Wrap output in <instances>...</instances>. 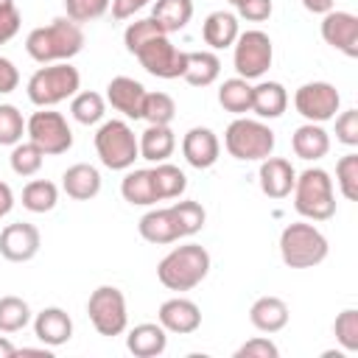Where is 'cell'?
<instances>
[{"mask_svg": "<svg viewBox=\"0 0 358 358\" xmlns=\"http://www.w3.org/2000/svg\"><path fill=\"white\" fill-rule=\"evenodd\" d=\"M81 48H84V31L70 17H56L25 36V50L39 64L70 62L73 56L81 53Z\"/></svg>", "mask_w": 358, "mask_h": 358, "instance_id": "1", "label": "cell"}, {"mask_svg": "<svg viewBox=\"0 0 358 358\" xmlns=\"http://www.w3.org/2000/svg\"><path fill=\"white\" fill-rule=\"evenodd\" d=\"M207 274H210V252L199 243H185L171 249L157 266V280L168 291H190Z\"/></svg>", "mask_w": 358, "mask_h": 358, "instance_id": "2", "label": "cell"}, {"mask_svg": "<svg viewBox=\"0 0 358 358\" xmlns=\"http://www.w3.org/2000/svg\"><path fill=\"white\" fill-rule=\"evenodd\" d=\"M294 210L308 221H327L336 215L333 179L324 168H305L294 179Z\"/></svg>", "mask_w": 358, "mask_h": 358, "instance_id": "3", "label": "cell"}, {"mask_svg": "<svg viewBox=\"0 0 358 358\" xmlns=\"http://www.w3.org/2000/svg\"><path fill=\"white\" fill-rule=\"evenodd\" d=\"M28 101L39 109H50L67 98H73L81 90V76L70 62H53L39 67L28 78Z\"/></svg>", "mask_w": 358, "mask_h": 358, "instance_id": "4", "label": "cell"}, {"mask_svg": "<svg viewBox=\"0 0 358 358\" xmlns=\"http://www.w3.org/2000/svg\"><path fill=\"white\" fill-rule=\"evenodd\" d=\"M330 252L327 238L308 221H294L280 232V257L288 268H313Z\"/></svg>", "mask_w": 358, "mask_h": 358, "instance_id": "5", "label": "cell"}, {"mask_svg": "<svg viewBox=\"0 0 358 358\" xmlns=\"http://www.w3.org/2000/svg\"><path fill=\"white\" fill-rule=\"evenodd\" d=\"M274 143L277 137L263 120H252L243 115H238L224 131V148L229 151V157L241 162H260L271 157Z\"/></svg>", "mask_w": 358, "mask_h": 358, "instance_id": "6", "label": "cell"}, {"mask_svg": "<svg viewBox=\"0 0 358 358\" xmlns=\"http://www.w3.org/2000/svg\"><path fill=\"white\" fill-rule=\"evenodd\" d=\"M95 151L109 171H129L134 159H140L137 134L126 120H103L95 131Z\"/></svg>", "mask_w": 358, "mask_h": 358, "instance_id": "7", "label": "cell"}, {"mask_svg": "<svg viewBox=\"0 0 358 358\" xmlns=\"http://www.w3.org/2000/svg\"><path fill=\"white\" fill-rule=\"evenodd\" d=\"M87 313L98 336L115 338L126 330L129 324V310H126V296L115 285H98L90 299H87Z\"/></svg>", "mask_w": 358, "mask_h": 358, "instance_id": "8", "label": "cell"}, {"mask_svg": "<svg viewBox=\"0 0 358 358\" xmlns=\"http://www.w3.org/2000/svg\"><path fill=\"white\" fill-rule=\"evenodd\" d=\"M271 62H274V45L266 31L252 28V31L238 34V39L232 45V64L241 78L252 81V78L266 76Z\"/></svg>", "mask_w": 358, "mask_h": 358, "instance_id": "9", "label": "cell"}, {"mask_svg": "<svg viewBox=\"0 0 358 358\" xmlns=\"http://www.w3.org/2000/svg\"><path fill=\"white\" fill-rule=\"evenodd\" d=\"M25 134L45 151V157H59L73 148V129L67 126V117L53 109L34 112L25 120Z\"/></svg>", "mask_w": 358, "mask_h": 358, "instance_id": "10", "label": "cell"}, {"mask_svg": "<svg viewBox=\"0 0 358 358\" xmlns=\"http://www.w3.org/2000/svg\"><path fill=\"white\" fill-rule=\"evenodd\" d=\"M294 106L308 123H327L341 106V95L330 81H308L294 92Z\"/></svg>", "mask_w": 358, "mask_h": 358, "instance_id": "11", "label": "cell"}, {"mask_svg": "<svg viewBox=\"0 0 358 358\" xmlns=\"http://www.w3.org/2000/svg\"><path fill=\"white\" fill-rule=\"evenodd\" d=\"M134 56L145 67V73H151L157 78H182V73H185V56L187 53L179 50L168 39V34H162V36H154L151 42H145Z\"/></svg>", "mask_w": 358, "mask_h": 358, "instance_id": "12", "label": "cell"}, {"mask_svg": "<svg viewBox=\"0 0 358 358\" xmlns=\"http://www.w3.org/2000/svg\"><path fill=\"white\" fill-rule=\"evenodd\" d=\"M322 39L341 50L344 56H358V17L352 11H327L322 14Z\"/></svg>", "mask_w": 358, "mask_h": 358, "instance_id": "13", "label": "cell"}, {"mask_svg": "<svg viewBox=\"0 0 358 358\" xmlns=\"http://www.w3.org/2000/svg\"><path fill=\"white\" fill-rule=\"evenodd\" d=\"M39 229L34 224H25V221H17V224H8L0 229V255L11 263H28L36 257L39 252Z\"/></svg>", "mask_w": 358, "mask_h": 358, "instance_id": "14", "label": "cell"}, {"mask_svg": "<svg viewBox=\"0 0 358 358\" xmlns=\"http://www.w3.org/2000/svg\"><path fill=\"white\" fill-rule=\"evenodd\" d=\"M145 87L129 76H115L106 84V101L112 103L115 112H120L126 120H140L143 117V101H145Z\"/></svg>", "mask_w": 358, "mask_h": 358, "instance_id": "15", "label": "cell"}, {"mask_svg": "<svg viewBox=\"0 0 358 358\" xmlns=\"http://www.w3.org/2000/svg\"><path fill=\"white\" fill-rule=\"evenodd\" d=\"M218 154H221V143H218L215 131L207 126H193L182 137V157L187 159V165H193L199 171L213 168L218 162Z\"/></svg>", "mask_w": 358, "mask_h": 358, "instance_id": "16", "label": "cell"}, {"mask_svg": "<svg viewBox=\"0 0 358 358\" xmlns=\"http://www.w3.org/2000/svg\"><path fill=\"white\" fill-rule=\"evenodd\" d=\"M157 322L168 330V333H179V336H187V333H196L199 324H201V310L193 299H185V296H173V299H165L157 310Z\"/></svg>", "mask_w": 358, "mask_h": 358, "instance_id": "17", "label": "cell"}, {"mask_svg": "<svg viewBox=\"0 0 358 358\" xmlns=\"http://www.w3.org/2000/svg\"><path fill=\"white\" fill-rule=\"evenodd\" d=\"M257 179H260V190L268 196V199H285L291 196L294 190V179H296V171L288 159L282 157H266L260 159V171H257Z\"/></svg>", "mask_w": 358, "mask_h": 358, "instance_id": "18", "label": "cell"}, {"mask_svg": "<svg viewBox=\"0 0 358 358\" xmlns=\"http://www.w3.org/2000/svg\"><path fill=\"white\" fill-rule=\"evenodd\" d=\"M34 336L45 344V347H62L73 338V319L67 316V310L62 308H42L34 316Z\"/></svg>", "mask_w": 358, "mask_h": 358, "instance_id": "19", "label": "cell"}, {"mask_svg": "<svg viewBox=\"0 0 358 358\" xmlns=\"http://www.w3.org/2000/svg\"><path fill=\"white\" fill-rule=\"evenodd\" d=\"M126 347L134 358H157L168 347V330L159 322H143L134 324L126 336Z\"/></svg>", "mask_w": 358, "mask_h": 358, "instance_id": "20", "label": "cell"}, {"mask_svg": "<svg viewBox=\"0 0 358 358\" xmlns=\"http://www.w3.org/2000/svg\"><path fill=\"white\" fill-rule=\"evenodd\" d=\"M62 190L76 201H90L101 193V173L90 162H76L62 173Z\"/></svg>", "mask_w": 358, "mask_h": 358, "instance_id": "21", "label": "cell"}, {"mask_svg": "<svg viewBox=\"0 0 358 358\" xmlns=\"http://www.w3.org/2000/svg\"><path fill=\"white\" fill-rule=\"evenodd\" d=\"M238 34H241L238 17L232 11H224V8L207 14V20L201 22V39H204V45H210V50L232 48Z\"/></svg>", "mask_w": 358, "mask_h": 358, "instance_id": "22", "label": "cell"}, {"mask_svg": "<svg viewBox=\"0 0 358 358\" xmlns=\"http://www.w3.org/2000/svg\"><path fill=\"white\" fill-rule=\"evenodd\" d=\"M291 148L299 159L305 162H316L330 151V134L324 131L322 123H302L294 134H291Z\"/></svg>", "mask_w": 358, "mask_h": 358, "instance_id": "23", "label": "cell"}, {"mask_svg": "<svg viewBox=\"0 0 358 358\" xmlns=\"http://www.w3.org/2000/svg\"><path fill=\"white\" fill-rule=\"evenodd\" d=\"M288 106V92L280 81H260L252 87V112L260 120H274L285 112Z\"/></svg>", "mask_w": 358, "mask_h": 358, "instance_id": "24", "label": "cell"}, {"mask_svg": "<svg viewBox=\"0 0 358 358\" xmlns=\"http://www.w3.org/2000/svg\"><path fill=\"white\" fill-rule=\"evenodd\" d=\"M249 322L260 333H280L288 324V305L280 296H260L249 308Z\"/></svg>", "mask_w": 358, "mask_h": 358, "instance_id": "25", "label": "cell"}, {"mask_svg": "<svg viewBox=\"0 0 358 358\" xmlns=\"http://www.w3.org/2000/svg\"><path fill=\"white\" fill-rule=\"evenodd\" d=\"M221 76V59L213 50H187L182 78L190 87H210Z\"/></svg>", "mask_w": 358, "mask_h": 358, "instance_id": "26", "label": "cell"}, {"mask_svg": "<svg viewBox=\"0 0 358 358\" xmlns=\"http://www.w3.org/2000/svg\"><path fill=\"white\" fill-rule=\"evenodd\" d=\"M137 229H140L143 241H148V243H173V241L182 238L171 207H165V210H148V213L140 218Z\"/></svg>", "mask_w": 358, "mask_h": 358, "instance_id": "27", "label": "cell"}, {"mask_svg": "<svg viewBox=\"0 0 358 358\" xmlns=\"http://www.w3.org/2000/svg\"><path fill=\"white\" fill-rule=\"evenodd\" d=\"M137 145H140V159H148V162H165L173 148H176V137L171 131V126H151L137 137Z\"/></svg>", "mask_w": 358, "mask_h": 358, "instance_id": "28", "label": "cell"}, {"mask_svg": "<svg viewBox=\"0 0 358 358\" xmlns=\"http://www.w3.org/2000/svg\"><path fill=\"white\" fill-rule=\"evenodd\" d=\"M151 17L162 28V34H176L190 22L193 0H154Z\"/></svg>", "mask_w": 358, "mask_h": 358, "instance_id": "29", "label": "cell"}, {"mask_svg": "<svg viewBox=\"0 0 358 358\" xmlns=\"http://www.w3.org/2000/svg\"><path fill=\"white\" fill-rule=\"evenodd\" d=\"M120 193L134 207L157 204V193H154V182H151V168H134V171L129 168L123 182H120Z\"/></svg>", "mask_w": 358, "mask_h": 358, "instance_id": "30", "label": "cell"}, {"mask_svg": "<svg viewBox=\"0 0 358 358\" xmlns=\"http://www.w3.org/2000/svg\"><path fill=\"white\" fill-rule=\"evenodd\" d=\"M151 182H154V193H157V201H165V199H179L185 190H187V176L182 168L171 165L168 159L165 162H157L151 168Z\"/></svg>", "mask_w": 358, "mask_h": 358, "instance_id": "31", "label": "cell"}, {"mask_svg": "<svg viewBox=\"0 0 358 358\" xmlns=\"http://www.w3.org/2000/svg\"><path fill=\"white\" fill-rule=\"evenodd\" d=\"M218 103L232 112V115H246L252 112V84L241 76L235 78H227L221 87H218Z\"/></svg>", "mask_w": 358, "mask_h": 358, "instance_id": "32", "label": "cell"}, {"mask_svg": "<svg viewBox=\"0 0 358 358\" xmlns=\"http://www.w3.org/2000/svg\"><path fill=\"white\" fill-rule=\"evenodd\" d=\"M70 115L81 123V126H95L103 120L106 115V98L101 92H92V90H84V92H76L70 98Z\"/></svg>", "mask_w": 358, "mask_h": 358, "instance_id": "33", "label": "cell"}, {"mask_svg": "<svg viewBox=\"0 0 358 358\" xmlns=\"http://www.w3.org/2000/svg\"><path fill=\"white\" fill-rule=\"evenodd\" d=\"M59 201V187L48 179H31L22 187V207L28 213H50Z\"/></svg>", "mask_w": 358, "mask_h": 358, "instance_id": "34", "label": "cell"}, {"mask_svg": "<svg viewBox=\"0 0 358 358\" xmlns=\"http://www.w3.org/2000/svg\"><path fill=\"white\" fill-rule=\"evenodd\" d=\"M31 322V308L22 296H0V333H20Z\"/></svg>", "mask_w": 358, "mask_h": 358, "instance_id": "35", "label": "cell"}, {"mask_svg": "<svg viewBox=\"0 0 358 358\" xmlns=\"http://www.w3.org/2000/svg\"><path fill=\"white\" fill-rule=\"evenodd\" d=\"M8 162H11V171L17 173V176H34L39 168H42V162H45V151L36 145V143H17V145H11V157H8Z\"/></svg>", "mask_w": 358, "mask_h": 358, "instance_id": "36", "label": "cell"}, {"mask_svg": "<svg viewBox=\"0 0 358 358\" xmlns=\"http://www.w3.org/2000/svg\"><path fill=\"white\" fill-rule=\"evenodd\" d=\"M171 213L176 218V227H179V235L182 238H190V235H196V232L204 229L207 213H204V207L199 201H190V199L176 201V204H171Z\"/></svg>", "mask_w": 358, "mask_h": 358, "instance_id": "37", "label": "cell"}, {"mask_svg": "<svg viewBox=\"0 0 358 358\" xmlns=\"http://www.w3.org/2000/svg\"><path fill=\"white\" fill-rule=\"evenodd\" d=\"M173 115H176V103L168 92H145L143 120H148L151 126H171Z\"/></svg>", "mask_w": 358, "mask_h": 358, "instance_id": "38", "label": "cell"}, {"mask_svg": "<svg viewBox=\"0 0 358 358\" xmlns=\"http://www.w3.org/2000/svg\"><path fill=\"white\" fill-rule=\"evenodd\" d=\"M154 36H162V28L154 22V17H143V20H134V22H129L126 25V31H123V45H126V50L134 56L145 42H151Z\"/></svg>", "mask_w": 358, "mask_h": 358, "instance_id": "39", "label": "cell"}, {"mask_svg": "<svg viewBox=\"0 0 358 358\" xmlns=\"http://www.w3.org/2000/svg\"><path fill=\"white\" fill-rule=\"evenodd\" d=\"M333 336L344 352H358V310L344 308L333 322Z\"/></svg>", "mask_w": 358, "mask_h": 358, "instance_id": "40", "label": "cell"}, {"mask_svg": "<svg viewBox=\"0 0 358 358\" xmlns=\"http://www.w3.org/2000/svg\"><path fill=\"white\" fill-rule=\"evenodd\" d=\"M336 185L347 201L358 199V154H344L336 162Z\"/></svg>", "mask_w": 358, "mask_h": 358, "instance_id": "41", "label": "cell"}, {"mask_svg": "<svg viewBox=\"0 0 358 358\" xmlns=\"http://www.w3.org/2000/svg\"><path fill=\"white\" fill-rule=\"evenodd\" d=\"M25 134V117L14 103H0V145H17Z\"/></svg>", "mask_w": 358, "mask_h": 358, "instance_id": "42", "label": "cell"}, {"mask_svg": "<svg viewBox=\"0 0 358 358\" xmlns=\"http://www.w3.org/2000/svg\"><path fill=\"white\" fill-rule=\"evenodd\" d=\"M109 8V0H64V11L73 22H92L98 17H103Z\"/></svg>", "mask_w": 358, "mask_h": 358, "instance_id": "43", "label": "cell"}, {"mask_svg": "<svg viewBox=\"0 0 358 358\" xmlns=\"http://www.w3.org/2000/svg\"><path fill=\"white\" fill-rule=\"evenodd\" d=\"M277 355H280L277 344L266 336H255L235 350V358H277Z\"/></svg>", "mask_w": 358, "mask_h": 358, "instance_id": "44", "label": "cell"}, {"mask_svg": "<svg viewBox=\"0 0 358 358\" xmlns=\"http://www.w3.org/2000/svg\"><path fill=\"white\" fill-rule=\"evenodd\" d=\"M336 140L347 148L358 145V109H347L336 117Z\"/></svg>", "mask_w": 358, "mask_h": 358, "instance_id": "45", "label": "cell"}, {"mask_svg": "<svg viewBox=\"0 0 358 358\" xmlns=\"http://www.w3.org/2000/svg\"><path fill=\"white\" fill-rule=\"evenodd\" d=\"M235 8H238L235 17H243L246 22H263V20H268L271 11H274L271 0H241Z\"/></svg>", "mask_w": 358, "mask_h": 358, "instance_id": "46", "label": "cell"}, {"mask_svg": "<svg viewBox=\"0 0 358 358\" xmlns=\"http://www.w3.org/2000/svg\"><path fill=\"white\" fill-rule=\"evenodd\" d=\"M20 25H22V17H20V8H17V6L0 8V45L11 42V39L17 36Z\"/></svg>", "mask_w": 358, "mask_h": 358, "instance_id": "47", "label": "cell"}, {"mask_svg": "<svg viewBox=\"0 0 358 358\" xmlns=\"http://www.w3.org/2000/svg\"><path fill=\"white\" fill-rule=\"evenodd\" d=\"M17 84H20V70L14 67V62H11V59L0 56V95L14 92V90H17Z\"/></svg>", "mask_w": 358, "mask_h": 358, "instance_id": "48", "label": "cell"}, {"mask_svg": "<svg viewBox=\"0 0 358 358\" xmlns=\"http://www.w3.org/2000/svg\"><path fill=\"white\" fill-rule=\"evenodd\" d=\"M109 6H112V17L115 20H129L143 6H148V0H109Z\"/></svg>", "mask_w": 358, "mask_h": 358, "instance_id": "49", "label": "cell"}, {"mask_svg": "<svg viewBox=\"0 0 358 358\" xmlns=\"http://www.w3.org/2000/svg\"><path fill=\"white\" fill-rule=\"evenodd\" d=\"M302 6H305V11H310V14H327V11H333L336 0H302Z\"/></svg>", "mask_w": 358, "mask_h": 358, "instance_id": "50", "label": "cell"}, {"mask_svg": "<svg viewBox=\"0 0 358 358\" xmlns=\"http://www.w3.org/2000/svg\"><path fill=\"white\" fill-rule=\"evenodd\" d=\"M11 207H14V193H11V187L6 182H0V218L8 215Z\"/></svg>", "mask_w": 358, "mask_h": 358, "instance_id": "51", "label": "cell"}, {"mask_svg": "<svg viewBox=\"0 0 358 358\" xmlns=\"http://www.w3.org/2000/svg\"><path fill=\"white\" fill-rule=\"evenodd\" d=\"M14 355H17V347L8 338L0 336V358H14Z\"/></svg>", "mask_w": 358, "mask_h": 358, "instance_id": "52", "label": "cell"}, {"mask_svg": "<svg viewBox=\"0 0 358 358\" xmlns=\"http://www.w3.org/2000/svg\"><path fill=\"white\" fill-rule=\"evenodd\" d=\"M6 6H14V0H0V8H6Z\"/></svg>", "mask_w": 358, "mask_h": 358, "instance_id": "53", "label": "cell"}, {"mask_svg": "<svg viewBox=\"0 0 358 358\" xmlns=\"http://www.w3.org/2000/svg\"><path fill=\"white\" fill-rule=\"evenodd\" d=\"M227 3H232V6H238V3H241V0H227Z\"/></svg>", "mask_w": 358, "mask_h": 358, "instance_id": "54", "label": "cell"}]
</instances>
